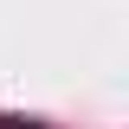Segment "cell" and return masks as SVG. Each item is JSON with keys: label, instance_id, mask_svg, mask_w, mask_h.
I'll return each mask as SVG.
<instances>
[{"label": "cell", "instance_id": "1", "mask_svg": "<svg viewBox=\"0 0 129 129\" xmlns=\"http://www.w3.org/2000/svg\"><path fill=\"white\" fill-rule=\"evenodd\" d=\"M0 129H13V123H0Z\"/></svg>", "mask_w": 129, "mask_h": 129}]
</instances>
